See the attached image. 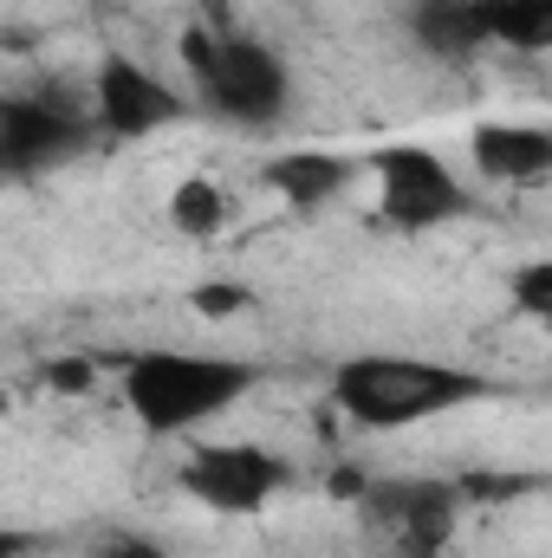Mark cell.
I'll list each match as a JSON object with an SVG mask.
<instances>
[{"label":"cell","instance_id":"1","mask_svg":"<svg viewBox=\"0 0 552 558\" xmlns=\"http://www.w3.org/2000/svg\"><path fill=\"white\" fill-rule=\"evenodd\" d=\"M494 384L461 364H429V357H397V351H364L332 371V403L358 428H416L448 410L481 403Z\"/></svg>","mask_w":552,"mask_h":558},{"label":"cell","instance_id":"2","mask_svg":"<svg viewBox=\"0 0 552 558\" xmlns=\"http://www.w3.org/2000/svg\"><path fill=\"white\" fill-rule=\"evenodd\" d=\"M254 390V364L221 351H137L124 364V410L149 435H195Z\"/></svg>","mask_w":552,"mask_h":558},{"label":"cell","instance_id":"3","mask_svg":"<svg viewBox=\"0 0 552 558\" xmlns=\"http://www.w3.org/2000/svg\"><path fill=\"white\" fill-rule=\"evenodd\" d=\"M176 487L208 513H261L292 487V468L261 441H195L176 468Z\"/></svg>","mask_w":552,"mask_h":558},{"label":"cell","instance_id":"4","mask_svg":"<svg viewBox=\"0 0 552 558\" xmlns=\"http://www.w3.org/2000/svg\"><path fill=\"white\" fill-rule=\"evenodd\" d=\"M195 92H202V105H208L215 118L248 124V131H267V124H279V118H286L292 78H286V65H279L274 46L248 39V33H221L215 65L195 78Z\"/></svg>","mask_w":552,"mask_h":558},{"label":"cell","instance_id":"5","mask_svg":"<svg viewBox=\"0 0 552 558\" xmlns=\"http://www.w3.org/2000/svg\"><path fill=\"white\" fill-rule=\"evenodd\" d=\"M377 202H384V221L422 234V228H448L468 215V189L448 175V162L422 143H397V149H377Z\"/></svg>","mask_w":552,"mask_h":558},{"label":"cell","instance_id":"6","mask_svg":"<svg viewBox=\"0 0 552 558\" xmlns=\"http://www.w3.org/2000/svg\"><path fill=\"white\" fill-rule=\"evenodd\" d=\"M182 111H189V98L169 78H156L149 65L124 59V52L98 59V72H92V118H98V131H111V137H156V131L182 124Z\"/></svg>","mask_w":552,"mask_h":558},{"label":"cell","instance_id":"7","mask_svg":"<svg viewBox=\"0 0 552 558\" xmlns=\"http://www.w3.org/2000/svg\"><path fill=\"white\" fill-rule=\"evenodd\" d=\"M85 137V118H72L52 98H0V182H26L72 162Z\"/></svg>","mask_w":552,"mask_h":558},{"label":"cell","instance_id":"8","mask_svg":"<svg viewBox=\"0 0 552 558\" xmlns=\"http://www.w3.org/2000/svg\"><path fill=\"white\" fill-rule=\"evenodd\" d=\"M358 500H364L371 526L404 539L416 558H429L455 533V487H442V481H384V487H364Z\"/></svg>","mask_w":552,"mask_h":558},{"label":"cell","instance_id":"9","mask_svg":"<svg viewBox=\"0 0 552 558\" xmlns=\"http://www.w3.org/2000/svg\"><path fill=\"white\" fill-rule=\"evenodd\" d=\"M468 156H475V175H488V182L540 189L552 175V131H540V124H475Z\"/></svg>","mask_w":552,"mask_h":558},{"label":"cell","instance_id":"10","mask_svg":"<svg viewBox=\"0 0 552 558\" xmlns=\"http://www.w3.org/2000/svg\"><path fill=\"white\" fill-rule=\"evenodd\" d=\"M267 182L292 208H325L351 189V162L332 156V149H292V156H274L267 162Z\"/></svg>","mask_w":552,"mask_h":558},{"label":"cell","instance_id":"11","mask_svg":"<svg viewBox=\"0 0 552 558\" xmlns=\"http://www.w3.org/2000/svg\"><path fill=\"white\" fill-rule=\"evenodd\" d=\"M481 39L507 52H547L552 46V0H475Z\"/></svg>","mask_w":552,"mask_h":558},{"label":"cell","instance_id":"12","mask_svg":"<svg viewBox=\"0 0 552 558\" xmlns=\"http://www.w3.org/2000/svg\"><path fill=\"white\" fill-rule=\"evenodd\" d=\"M410 33L435 52V59H468L481 52V20H475V0H416L410 7Z\"/></svg>","mask_w":552,"mask_h":558},{"label":"cell","instance_id":"13","mask_svg":"<svg viewBox=\"0 0 552 558\" xmlns=\"http://www.w3.org/2000/svg\"><path fill=\"white\" fill-rule=\"evenodd\" d=\"M221 215H228V202H221V189H215L208 175L176 182V195H169V228H182V234H215Z\"/></svg>","mask_w":552,"mask_h":558},{"label":"cell","instance_id":"14","mask_svg":"<svg viewBox=\"0 0 552 558\" xmlns=\"http://www.w3.org/2000/svg\"><path fill=\"white\" fill-rule=\"evenodd\" d=\"M254 299H248V286H195L189 292V312L195 318H208V325H221V318H241Z\"/></svg>","mask_w":552,"mask_h":558},{"label":"cell","instance_id":"15","mask_svg":"<svg viewBox=\"0 0 552 558\" xmlns=\"http://www.w3.org/2000/svg\"><path fill=\"white\" fill-rule=\"evenodd\" d=\"M507 292H514V305H520L527 318H552V267H547V260H533V267H520Z\"/></svg>","mask_w":552,"mask_h":558},{"label":"cell","instance_id":"16","mask_svg":"<svg viewBox=\"0 0 552 558\" xmlns=\"http://www.w3.org/2000/svg\"><path fill=\"white\" fill-rule=\"evenodd\" d=\"M46 384L65 390V397H79V390L98 384V364H92V357H52V364H46Z\"/></svg>","mask_w":552,"mask_h":558},{"label":"cell","instance_id":"17","mask_svg":"<svg viewBox=\"0 0 552 558\" xmlns=\"http://www.w3.org/2000/svg\"><path fill=\"white\" fill-rule=\"evenodd\" d=\"M202 7V26H215V33H235V0H195Z\"/></svg>","mask_w":552,"mask_h":558},{"label":"cell","instance_id":"18","mask_svg":"<svg viewBox=\"0 0 552 558\" xmlns=\"http://www.w3.org/2000/svg\"><path fill=\"white\" fill-rule=\"evenodd\" d=\"M0 558H33V533H13V526H0Z\"/></svg>","mask_w":552,"mask_h":558},{"label":"cell","instance_id":"19","mask_svg":"<svg viewBox=\"0 0 552 558\" xmlns=\"http://www.w3.org/2000/svg\"><path fill=\"white\" fill-rule=\"evenodd\" d=\"M111 558H156V546H143V539H118Z\"/></svg>","mask_w":552,"mask_h":558},{"label":"cell","instance_id":"20","mask_svg":"<svg viewBox=\"0 0 552 558\" xmlns=\"http://www.w3.org/2000/svg\"><path fill=\"white\" fill-rule=\"evenodd\" d=\"M0 416H7V397H0Z\"/></svg>","mask_w":552,"mask_h":558}]
</instances>
